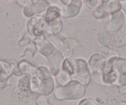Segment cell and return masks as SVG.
Segmentation results:
<instances>
[{
	"label": "cell",
	"mask_w": 126,
	"mask_h": 105,
	"mask_svg": "<svg viewBox=\"0 0 126 105\" xmlns=\"http://www.w3.org/2000/svg\"><path fill=\"white\" fill-rule=\"evenodd\" d=\"M54 83L49 70L45 66L37 67L35 75L30 79V89L40 96H48L53 92Z\"/></svg>",
	"instance_id": "1"
},
{
	"label": "cell",
	"mask_w": 126,
	"mask_h": 105,
	"mask_svg": "<svg viewBox=\"0 0 126 105\" xmlns=\"http://www.w3.org/2000/svg\"><path fill=\"white\" fill-rule=\"evenodd\" d=\"M85 93L84 86L76 80H72L64 86L57 87L54 96L58 100H75L83 97Z\"/></svg>",
	"instance_id": "2"
},
{
	"label": "cell",
	"mask_w": 126,
	"mask_h": 105,
	"mask_svg": "<svg viewBox=\"0 0 126 105\" xmlns=\"http://www.w3.org/2000/svg\"><path fill=\"white\" fill-rule=\"evenodd\" d=\"M101 3L92 10V15L96 19H101L110 14L121 11L120 1H100Z\"/></svg>",
	"instance_id": "3"
},
{
	"label": "cell",
	"mask_w": 126,
	"mask_h": 105,
	"mask_svg": "<svg viewBox=\"0 0 126 105\" xmlns=\"http://www.w3.org/2000/svg\"><path fill=\"white\" fill-rule=\"evenodd\" d=\"M48 24L44 13L41 15H34L28 20L27 24V31L30 35L38 38L45 35Z\"/></svg>",
	"instance_id": "4"
},
{
	"label": "cell",
	"mask_w": 126,
	"mask_h": 105,
	"mask_svg": "<svg viewBox=\"0 0 126 105\" xmlns=\"http://www.w3.org/2000/svg\"><path fill=\"white\" fill-rule=\"evenodd\" d=\"M29 77L28 75H24L19 78L17 86L13 91V100L21 103L27 102V96L32 92L30 81Z\"/></svg>",
	"instance_id": "5"
},
{
	"label": "cell",
	"mask_w": 126,
	"mask_h": 105,
	"mask_svg": "<svg viewBox=\"0 0 126 105\" xmlns=\"http://www.w3.org/2000/svg\"><path fill=\"white\" fill-rule=\"evenodd\" d=\"M76 71L74 75L76 80L83 86H87L92 79V74L88 68V63L85 60L82 58L75 59Z\"/></svg>",
	"instance_id": "6"
},
{
	"label": "cell",
	"mask_w": 126,
	"mask_h": 105,
	"mask_svg": "<svg viewBox=\"0 0 126 105\" xmlns=\"http://www.w3.org/2000/svg\"><path fill=\"white\" fill-rule=\"evenodd\" d=\"M46 58L48 61L49 67V70L52 76L56 77L63 67V62L64 60L63 54L55 47Z\"/></svg>",
	"instance_id": "7"
},
{
	"label": "cell",
	"mask_w": 126,
	"mask_h": 105,
	"mask_svg": "<svg viewBox=\"0 0 126 105\" xmlns=\"http://www.w3.org/2000/svg\"><path fill=\"white\" fill-rule=\"evenodd\" d=\"M49 1L46 0L31 1L30 3L23 9L24 15L27 17L30 18L37 14L44 13L49 6Z\"/></svg>",
	"instance_id": "8"
},
{
	"label": "cell",
	"mask_w": 126,
	"mask_h": 105,
	"mask_svg": "<svg viewBox=\"0 0 126 105\" xmlns=\"http://www.w3.org/2000/svg\"><path fill=\"white\" fill-rule=\"evenodd\" d=\"M125 22L124 14L121 11L111 14L110 21L106 25V30L109 33L118 32L123 27Z\"/></svg>",
	"instance_id": "9"
},
{
	"label": "cell",
	"mask_w": 126,
	"mask_h": 105,
	"mask_svg": "<svg viewBox=\"0 0 126 105\" xmlns=\"http://www.w3.org/2000/svg\"><path fill=\"white\" fill-rule=\"evenodd\" d=\"M83 1L81 0H72L69 4L61 8V17L72 18L78 15L82 6Z\"/></svg>",
	"instance_id": "10"
},
{
	"label": "cell",
	"mask_w": 126,
	"mask_h": 105,
	"mask_svg": "<svg viewBox=\"0 0 126 105\" xmlns=\"http://www.w3.org/2000/svg\"><path fill=\"white\" fill-rule=\"evenodd\" d=\"M33 42L38 51L45 57H47L55 48L45 35L35 38Z\"/></svg>",
	"instance_id": "11"
},
{
	"label": "cell",
	"mask_w": 126,
	"mask_h": 105,
	"mask_svg": "<svg viewBox=\"0 0 126 105\" xmlns=\"http://www.w3.org/2000/svg\"><path fill=\"white\" fill-rule=\"evenodd\" d=\"M12 74L9 62L0 60V90L6 87L7 82Z\"/></svg>",
	"instance_id": "12"
},
{
	"label": "cell",
	"mask_w": 126,
	"mask_h": 105,
	"mask_svg": "<svg viewBox=\"0 0 126 105\" xmlns=\"http://www.w3.org/2000/svg\"><path fill=\"white\" fill-rule=\"evenodd\" d=\"M111 69L118 73V75L126 74V59L119 56H112L107 58Z\"/></svg>",
	"instance_id": "13"
},
{
	"label": "cell",
	"mask_w": 126,
	"mask_h": 105,
	"mask_svg": "<svg viewBox=\"0 0 126 105\" xmlns=\"http://www.w3.org/2000/svg\"><path fill=\"white\" fill-rule=\"evenodd\" d=\"M108 96L106 105H117L121 101V93L118 87L114 85H108L106 87Z\"/></svg>",
	"instance_id": "14"
},
{
	"label": "cell",
	"mask_w": 126,
	"mask_h": 105,
	"mask_svg": "<svg viewBox=\"0 0 126 105\" xmlns=\"http://www.w3.org/2000/svg\"><path fill=\"white\" fill-rule=\"evenodd\" d=\"M79 45V42L76 40L72 38H63L61 39V48L62 53L66 57H69L73 55L74 48Z\"/></svg>",
	"instance_id": "15"
},
{
	"label": "cell",
	"mask_w": 126,
	"mask_h": 105,
	"mask_svg": "<svg viewBox=\"0 0 126 105\" xmlns=\"http://www.w3.org/2000/svg\"><path fill=\"white\" fill-rule=\"evenodd\" d=\"M105 58L99 53H94L90 56L88 61V66L91 74L98 72Z\"/></svg>",
	"instance_id": "16"
},
{
	"label": "cell",
	"mask_w": 126,
	"mask_h": 105,
	"mask_svg": "<svg viewBox=\"0 0 126 105\" xmlns=\"http://www.w3.org/2000/svg\"><path fill=\"white\" fill-rule=\"evenodd\" d=\"M45 17L48 24L61 17V8L57 5H51L44 12Z\"/></svg>",
	"instance_id": "17"
},
{
	"label": "cell",
	"mask_w": 126,
	"mask_h": 105,
	"mask_svg": "<svg viewBox=\"0 0 126 105\" xmlns=\"http://www.w3.org/2000/svg\"><path fill=\"white\" fill-rule=\"evenodd\" d=\"M63 28V23L61 18H58L49 23L47 26L46 33L47 35H58Z\"/></svg>",
	"instance_id": "18"
},
{
	"label": "cell",
	"mask_w": 126,
	"mask_h": 105,
	"mask_svg": "<svg viewBox=\"0 0 126 105\" xmlns=\"http://www.w3.org/2000/svg\"><path fill=\"white\" fill-rule=\"evenodd\" d=\"M126 45V27H122L113 35L112 46L116 48L124 46Z\"/></svg>",
	"instance_id": "19"
},
{
	"label": "cell",
	"mask_w": 126,
	"mask_h": 105,
	"mask_svg": "<svg viewBox=\"0 0 126 105\" xmlns=\"http://www.w3.org/2000/svg\"><path fill=\"white\" fill-rule=\"evenodd\" d=\"M117 77H118V73L114 70H111L106 73L101 74L102 85H115L117 82Z\"/></svg>",
	"instance_id": "20"
},
{
	"label": "cell",
	"mask_w": 126,
	"mask_h": 105,
	"mask_svg": "<svg viewBox=\"0 0 126 105\" xmlns=\"http://www.w3.org/2000/svg\"><path fill=\"white\" fill-rule=\"evenodd\" d=\"M19 68L22 75H26L32 77L35 75L37 67L26 61H21L19 63Z\"/></svg>",
	"instance_id": "21"
},
{
	"label": "cell",
	"mask_w": 126,
	"mask_h": 105,
	"mask_svg": "<svg viewBox=\"0 0 126 105\" xmlns=\"http://www.w3.org/2000/svg\"><path fill=\"white\" fill-rule=\"evenodd\" d=\"M98 42L103 46L112 45L113 40V35L108 32H101L97 35Z\"/></svg>",
	"instance_id": "22"
},
{
	"label": "cell",
	"mask_w": 126,
	"mask_h": 105,
	"mask_svg": "<svg viewBox=\"0 0 126 105\" xmlns=\"http://www.w3.org/2000/svg\"><path fill=\"white\" fill-rule=\"evenodd\" d=\"M62 69L68 72L71 76L74 75L76 71V62L75 59L67 58L64 60Z\"/></svg>",
	"instance_id": "23"
},
{
	"label": "cell",
	"mask_w": 126,
	"mask_h": 105,
	"mask_svg": "<svg viewBox=\"0 0 126 105\" xmlns=\"http://www.w3.org/2000/svg\"><path fill=\"white\" fill-rule=\"evenodd\" d=\"M56 80L58 83L61 86H64L68 82H69L71 80H71L72 79V76L68 72L64 71L62 69L58 72V74L56 75Z\"/></svg>",
	"instance_id": "24"
},
{
	"label": "cell",
	"mask_w": 126,
	"mask_h": 105,
	"mask_svg": "<svg viewBox=\"0 0 126 105\" xmlns=\"http://www.w3.org/2000/svg\"><path fill=\"white\" fill-rule=\"evenodd\" d=\"M78 105H105L99 98H88L81 100Z\"/></svg>",
	"instance_id": "25"
},
{
	"label": "cell",
	"mask_w": 126,
	"mask_h": 105,
	"mask_svg": "<svg viewBox=\"0 0 126 105\" xmlns=\"http://www.w3.org/2000/svg\"><path fill=\"white\" fill-rule=\"evenodd\" d=\"M99 54L103 58H105V56H109L108 58L112 56H119L118 53L112 51L108 46H102L99 49Z\"/></svg>",
	"instance_id": "26"
},
{
	"label": "cell",
	"mask_w": 126,
	"mask_h": 105,
	"mask_svg": "<svg viewBox=\"0 0 126 105\" xmlns=\"http://www.w3.org/2000/svg\"><path fill=\"white\" fill-rule=\"evenodd\" d=\"M11 67L12 74L16 76H22L20 74L19 68V63L16 61H11L9 62Z\"/></svg>",
	"instance_id": "27"
},
{
	"label": "cell",
	"mask_w": 126,
	"mask_h": 105,
	"mask_svg": "<svg viewBox=\"0 0 126 105\" xmlns=\"http://www.w3.org/2000/svg\"><path fill=\"white\" fill-rule=\"evenodd\" d=\"M38 97L35 93L31 92L27 98V105H39L38 103Z\"/></svg>",
	"instance_id": "28"
},
{
	"label": "cell",
	"mask_w": 126,
	"mask_h": 105,
	"mask_svg": "<svg viewBox=\"0 0 126 105\" xmlns=\"http://www.w3.org/2000/svg\"><path fill=\"white\" fill-rule=\"evenodd\" d=\"M114 85L117 87L126 86V74L118 75L117 82Z\"/></svg>",
	"instance_id": "29"
},
{
	"label": "cell",
	"mask_w": 126,
	"mask_h": 105,
	"mask_svg": "<svg viewBox=\"0 0 126 105\" xmlns=\"http://www.w3.org/2000/svg\"><path fill=\"white\" fill-rule=\"evenodd\" d=\"M99 1L97 0H88V1H85L86 5L90 9H92L94 8L96 6H97L98 4Z\"/></svg>",
	"instance_id": "30"
},
{
	"label": "cell",
	"mask_w": 126,
	"mask_h": 105,
	"mask_svg": "<svg viewBox=\"0 0 126 105\" xmlns=\"http://www.w3.org/2000/svg\"><path fill=\"white\" fill-rule=\"evenodd\" d=\"M37 100L39 105H51L48 102V100L45 96H40Z\"/></svg>",
	"instance_id": "31"
},
{
	"label": "cell",
	"mask_w": 126,
	"mask_h": 105,
	"mask_svg": "<svg viewBox=\"0 0 126 105\" xmlns=\"http://www.w3.org/2000/svg\"><path fill=\"white\" fill-rule=\"evenodd\" d=\"M17 3H18L17 4H19L20 6H23L24 8V7L26 6L27 5H28V4H29V3L31 2V1H29V0H24V1H20V0H19V1H16Z\"/></svg>",
	"instance_id": "32"
},
{
	"label": "cell",
	"mask_w": 126,
	"mask_h": 105,
	"mask_svg": "<svg viewBox=\"0 0 126 105\" xmlns=\"http://www.w3.org/2000/svg\"><path fill=\"white\" fill-rule=\"evenodd\" d=\"M120 100H121V101L126 103V93H124L122 94L121 95V98H120Z\"/></svg>",
	"instance_id": "33"
},
{
	"label": "cell",
	"mask_w": 126,
	"mask_h": 105,
	"mask_svg": "<svg viewBox=\"0 0 126 105\" xmlns=\"http://www.w3.org/2000/svg\"><path fill=\"white\" fill-rule=\"evenodd\" d=\"M121 7L126 11V1H120Z\"/></svg>",
	"instance_id": "34"
},
{
	"label": "cell",
	"mask_w": 126,
	"mask_h": 105,
	"mask_svg": "<svg viewBox=\"0 0 126 105\" xmlns=\"http://www.w3.org/2000/svg\"><path fill=\"white\" fill-rule=\"evenodd\" d=\"M71 1H72V0H68V1H64H64H61V2L64 3L65 5H67V4H69L70 3H71Z\"/></svg>",
	"instance_id": "35"
}]
</instances>
